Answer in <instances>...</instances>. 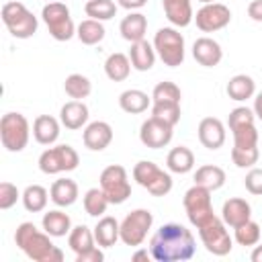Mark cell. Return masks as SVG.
Masks as SVG:
<instances>
[{
	"label": "cell",
	"instance_id": "ee69618b",
	"mask_svg": "<svg viewBox=\"0 0 262 262\" xmlns=\"http://www.w3.org/2000/svg\"><path fill=\"white\" fill-rule=\"evenodd\" d=\"M20 196H23V192H18V188L12 182H0V209L2 211L14 207Z\"/></svg>",
	"mask_w": 262,
	"mask_h": 262
},
{
	"label": "cell",
	"instance_id": "ba28073f",
	"mask_svg": "<svg viewBox=\"0 0 262 262\" xmlns=\"http://www.w3.org/2000/svg\"><path fill=\"white\" fill-rule=\"evenodd\" d=\"M78 164H80V156L68 143L53 145V147L45 149L39 156V170L47 176L61 174V172H72V170L78 168Z\"/></svg>",
	"mask_w": 262,
	"mask_h": 262
},
{
	"label": "cell",
	"instance_id": "9a60e30c",
	"mask_svg": "<svg viewBox=\"0 0 262 262\" xmlns=\"http://www.w3.org/2000/svg\"><path fill=\"white\" fill-rule=\"evenodd\" d=\"M82 141L90 151H102L113 141V127L106 121H92L84 127Z\"/></svg>",
	"mask_w": 262,
	"mask_h": 262
},
{
	"label": "cell",
	"instance_id": "5b68a950",
	"mask_svg": "<svg viewBox=\"0 0 262 262\" xmlns=\"http://www.w3.org/2000/svg\"><path fill=\"white\" fill-rule=\"evenodd\" d=\"M31 131L33 129H31L27 117L20 115V113H6L0 119L2 145L12 154H18V151H23L27 147V143L31 139Z\"/></svg>",
	"mask_w": 262,
	"mask_h": 262
},
{
	"label": "cell",
	"instance_id": "d4e9b609",
	"mask_svg": "<svg viewBox=\"0 0 262 262\" xmlns=\"http://www.w3.org/2000/svg\"><path fill=\"white\" fill-rule=\"evenodd\" d=\"M156 57H158V53H156V49H154V43H149V41H145V39H141V41H137V43H131L129 59H131L133 70H137V72H147V70H151L154 63H156Z\"/></svg>",
	"mask_w": 262,
	"mask_h": 262
},
{
	"label": "cell",
	"instance_id": "d590c367",
	"mask_svg": "<svg viewBox=\"0 0 262 262\" xmlns=\"http://www.w3.org/2000/svg\"><path fill=\"white\" fill-rule=\"evenodd\" d=\"M82 203H84V211L90 217H102L106 213L108 205H111L108 199H106V194L102 192V188H88L84 192Z\"/></svg>",
	"mask_w": 262,
	"mask_h": 262
},
{
	"label": "cell",
	"instance_id": "1f68e13d",
	"mask_svg": "<svg viewBox=\"0 0 262 262\" xmlns=\"http://www.w3.org/2000/svg\"><path fill=\"white\" fill-rule=\"evenodd\" d=\"M94 244H96L94 231H92L88 225H84V223L72 227V231L68 233V246H70V250H72L76 256H78V254H84V252H88V250H92Z\"/></svg>",
	"mask_w": 262,
	"mask_h": 262
},
{
	"label": "cell",
	"instance_id": "4316f807",
	"mask_svg": "<svg viewBox=\"0 0 262 262\" xmlns=\"http://www.w3.org/2000/svg\"><path fill=\"white\" fill-rule=\"evenodd\" d=\"M225 92L231 100L244 102V100H248L256 94V82L248 74H235L233 78H229V82L225 86Z\"/></svg>",
	"mask_w": 262,
	"mask_h": 262
},
{
	"label": "cell",
	"instance_id": "8992f818",
	"mask_svg": "<svg viewBox=\"0 0 262 262\" xmlns=\"http://www.w3.org/2000/svg\"><path fill=\"white\" fill-rule=\"evenodd\" d=\"M133 180L154 196H166L172 190L170 172L162 170L158 164L149 160H141L133 166Z\"/></svg>",
	"mask_w": 262,
	"mask_h": 262
},
{
	"label": "cell",
	"instance_id": "ab89813d",
	"mask_svg": "<svg viewBox=\"0 0 262 262\" xmlns=\"http://www.w3.org/2000/svg\"><path fill=\"white\" fill-rule=\"evenodd\" d=\"M151 117L174 127L180 121V102H151Z\"/></svg>",
	"mask_w": 262,
	"mask_h": 262
},
{
	"label": "cell",
	"instance_id": "9c48e42d",
	"mask_svg": "<svg viewBox=\"0 0 262 262\" xmlns=\"http://www.w3.org/2000/svg\"><path fill=\"white\" fill-rule=\"evenodd\" d=\"M182 205H184V211H186V217L188 221L199 229L201 225H205L209 219L215 217V211H213V201H211V190L199 186V184H192L186 192H184V199H182Z\"/></svg>",
	"mask_w": 262,
	"mask_h": 262
},
{
	"label": "cell",
	"instance_id": "836d02e7",
	"mask_svg": "<svg viewBox=\"0 0 262 262\" xmlns=\"http://www.w3.org/2000/svg\"><path fill=\"white\" fill-rule=\"evenodd\" d=\"M106 35V29L100 20L94 18H86L76 27V37L80 39V43L84 45H98Z\"/></svg>",
	"mask_w": 262,
	"mask_h": 262
},
{
	"label": "cell",
	"instance_id": "f6af8a7d",
	"mask_svg": "<svg viewBox=\"0 0 262 262\" xmlns=\"http://www.w3.org/2000/svg\"><path fill=\"white\" fill-rule=\"evenodd\" d=\"M244 186L250 194L254 196H262V168H250L246 178H244Z\"/></svg>",
	"mask_w": 262,
	"mask_h": 262
},
{
	"label": "cell",
	"instance_id": "7c38bea8",
	"mask_svg": "<svg viewBox=\"0 0 262 262\" xmlns=\"http://www.w3.org/2000/svg\"><path fill=\"white\" fill-rule=\"evenodd\" d=\"M154 225V215L149 209H135L121 221V242L125 246H141Z\"/></svg>",
	"mask_w": 262,
	"mask_h": 262
},
{
	"label": "cell",
	"instance_id": "277c9868",
	"mask_svg": "<svg viewBox=\"0 0 262 262\" xmlns=\"http://www.w3.org/2000/svg\"><path fill=\"white\" fill-rule=\"evenodd\" d=\"M154 49L168 68H178L184 61V37L176 27H162L154 35Z\"/></svg>",
	"mask_w": 262,
	"mask_h": 262
},
{
	"label": "cell",
	"instance_id": "30bf717a",
	"mask_svg": "<svg viewBox=\"0 0 262 262\" xmlns=\"http://www.w3.org/2000/svg\"><path fill=\"white\" fill-rule=\"evenodd\" d=\"M199 237H201L205 250L213 256H227L233 248V237L229 235L225 221L217 215L199 227Z\"/></svg>",
	"mask_w": 262,
	"mask_h": 262
},
{
	"label": "cell",
	"instance_id": "4dcf8cb0",
	"mask_svg": "<svg viewBox=\"0 0 262 262\" xmlns=\"http://www.w3.org/2000/svg\"><path fill=\"white\" fill-rule=\"evenodd\" d=\"M131 68H133V66H131L129 55H125V53H121V51L111 53V55L106 57V61H104V74H106V78L113 80V82H123V80H127L129 74H131Z\"/></svg>",
	"mask_w": 262,
	"mask_h": 262
},
{
	"label": "cell",
	"instance_id": "f907efd6",
	"mask_svg": "<svg viewBox=\"0 0 262 262\" xmlns=\"http://www.w3.org/2000/svg\"><path fill=\"white\" fill-rule=\"evenodd\" d=\"M135 262H139V260H149L151 258V252H147V250H137V252H133V256H131Z\"/></svg>",
	"mask_w": 262,
	"mask_h": 262
},
{
	"label": "cell",
	"instance_id": "60d3db41",
	"mask_svg": "<svg viewBox=\"0 0 262 262\" xmlns=\"http://www.w3.org/2000/svg\"><path fill=\"white\" fill-rule=\"evenodd\" d=\"M258 158H260V149L258 145L254 147H237L233 145L231 147V160L237 168H252L258 164Z\"/></svg>",
	"mask_w": 262,
	"mask_h": 262
},
{
	"label": "cell",
	"instance_id": "2e32d148",
	"mask_svg": "<svg viewBox=\"0 0 262 262\" xmlns=\"http://www.w3.org/2000/svg\"><path fill=\"white\" fill-rule=\"evenodd\" d=\"M196 133H199V141H201L203 147H207V149H219V147H223L225 137H227L225 125H223L217 117H205V119L199 123Z\"/></svg>",
	"mask_w": 262,
	"mask_h": 262
},
{
	"label": "cell",
	"instance_id": "3957f363",
	"mask_svg": "<svg viewBox=\"0 0 262 262\" xmlns=\"http://www.w3.org/2000/svg\"><path fill=\"white\" fill-rule=\"evenodd\" d=\"M2 23L14 39H29L37 33L39 20L23 2H6L0 10Z\"/></svg>",
	"mask_w": 262,
	"mask_h": 262
},
{
	"label": "cell",
	"instance_id": "f5cc1de1",
	"mask_svg": "<svg viewBox=\"0 0 262 262\" xmlns=\"http://www.w3.org/2000/svg\"><path fill=\"white\" fill-rule=\"evenodd\" d=\"M199 2H203V4H209V2H215V0H199Z\"/></svg>",
	"mask_w": 262,
	"mask_h": 262
},
{
	"label": "cell",
	"instance_id": "d6a6232c",
	"mask_svg": "<svg viewBox=\"0 0 262 262\" xmlns=\"http://www.w3.org/2000/svg\"><path fill=\"white\" fill-rule=\"evenodd\" d=\"M49 199H51V196H49L47 188L41 186V184H29V186L23 190V196H20L23 207H25L29 213H41V211H45Z\"/></svg>",
	"mask_w": 262,
	"mask_h": 262
},
{
	"label": "cell",
	"instance_id": "74e56055",
	"mask_svg": "<svg viewBox=\"0 0 262 262\" xmlns=\"http://www.w3.org/2000/svg\"><path fill=\"white\" fill-rule=\"evenodd\" d=\"M260 235H262V227L252 219H248L246 223H242V225H237L233 229V239L244 248L256 246L260 242Z\"/></svg>",
	"mask_w": 262,
	"mask_h": 262
},
{
	"label": "cell",
	"instance_id": "d6986e66",
	"mask_svg": "<svg viewBox=\"0 0 262 262\" xmlns=\"http://www.w3.org/2000/svg\"><path fill=\"white\" fill-rule=\"evenodd\" d=\"M88 106L84 104V100H70L59 108V121L66 129L70 131H78L82 127L88 125Z\"/></svg>",
	"mask_w": 262,
	"mask_h": 262
},
{
	"label": "cell",
	"instance_id": "ac0fdd59",
	"mask_svg": "<svg viewBox=\"0 0 262 262\" xmlns=\"http://www.w3.org/2000/svg\"><path fill=\"white\" fill-rule=\"evenodd\" d=\"M221 219L225 221L227 227L235 229L237 225L246 223L248 219H252V207L246 199H239V196H231L223 203L221 207Z\"/></svg>",
	"mask_w": 262,
	"mask_h": 262
},
{
	"label": "cell",
	"instance_id": "484cf974",
	"mask_svg": "<svg viewBox=\"0 0 262 262\" xmlns=\"http://www.w3.org/2000/svg\"><path fill=\"white\" fill-rule=\"evenodd\" d=\"M41 225L43 229L51 235V237H63L72 231V219L66 211L61 209H53V211H47L43 213V219H41Z\"/></svg>",
	"mask_w": 262,
	"mask_h": 262
},
{
	"label": "cell",
	"instance_id": "e575fe53",
	"mask_svg": "<svg viewBox=\"0 0 262 262\" xmlns=\"http://www.w3.org/2000/svg\"><path fill=\"white\" fill-rule=\"evenodd\" d=\"M63 90L72 100H84L92 92V82L84 74H70L63 80Z\"/></svg>",
	"mask_w": 262,
	"mask_h": 262
},
{
	"label": "cell",
	"instance_id": "4fadbf2b",
	"mask_svg": "<svg viewBox=\"0 0 262 262\" xmlns=\"http://www.w3.org/2000/svg\"><path fill=\"white\" fill-rule=\"evenodd\" d=\"M196 29L203 33H215L225 29L231 23V10L221 2H209L203 4L194 14Z\"/></svg>",
	"mask_w": 262,
	"mask_h": 262
},
{
	"label": "cell",
	"instance_id": "52a82bcc",
	"mask_svg": "<svg viewBox=\"0 0 262 262\" xmlns=\"http://www.w3.org/2000/svg\"><path fill=\"white\" fill-rule=\"evenodd\" d=\"M41 18L55 41H70L76 35V25L72 20L70 8L59 0L47 2L41 10Z\"/></svg>",
	"mask_w": 262,
	"mask_h": 262
},
{
	"label": "cell",
	"instance_id": "7dc6e473",
	"mask_svg": "<svg viewBox=\"0 0 262 262\" xmlns=\"http://www.w3.org/2000/svg\"><path fill=\"white\" fill-rule=\"evenodd\" d=\"M248 16L256 23H262V0H252L248 4Z\"/></svg>",
	"mask_w": 262,
	"mask_h": 262
},
{
	"label": "cell",
	"instance_id": "603a6c76",
	"mask_svg": "<svg viewBox=\"0 0 262 262\" xmlns=\"http://www.w3.org/2000/svg\"><path fill=\"white\" fill-rule=\"evenodd\" d=\"M59 123L51 115H39L33 121V137L41 145H53L59 137Z\"/></svg>",
	"mask_w": 262,
	"mask_h": 262
},
{
	"label": "cell",
	"instance_id": "f1b7e54d",
	"mask_svg": "<svg viewBox=\"0 0 262 262\" xmlns=\"http://www.w3.org/2000/svg\"><path fill=\"white\" fill-rule=\"evenodd\" d=\"M192 180H194V184H199V186H203V188H207V190L213 192V190H219L225 184L227 176H225V170L223 168H219L215 164H205V166L196 168Z\"/></svg>",
	"mask_w": 262,
	"mask_h": 262
},
{
	"label": "cell",
	"instance_id": "816d5d0a",
	"mask_svg": "<svg viewBox=\"0 0 262 262\" xmlns=\"http://www.w3.org/2000/svg\"><path fill=\"white\" fill-rule=\"evenodd\" d=\"M250 258H252V262H262V244H256V246H254Z\"/></svg>",
	"mask_w": 262,
	"mask_h": 262
},
{
	"label": "cell",
	"instance_id": "44dd1931",
	"mask_svg": "<svg viewBox=\"0 0 262 262\" xmlns=\"http://www.w3.org/2000/svg\"><path fill=\"white\" fill-rule=\"evenodd\" d=\"M92 231H94L96 246L100 248H113L121 239V223L111 215H102Z\"/></svg>",
	"mask_w": 262,
	"mask_h": 262
},
{
	"label": "cell",
	"instance_id": "b9f144b4",
	"mask_svg": "<svg viewBox=\"0 0 262 262\" xmlns=\"http://www.w3.org/2000/svg\"><path fill=\"white\" fill-rule=\"evenodd\" d=\"M233 135V145L237 147H254L258 145V129L256 125H244L231 131Z\"/></svg>",
	"mask_w": 262,
	"mask_h": 262
},
{
	"label": "cell",
	"instance_id": "5bb4252c",
	"mask_svg": "<svg viewBox=\"0 0 262 262\" xmlns=\"http://www.w3.org/2000/svg\"><path fill=\"white\" fill-rule=\"evenodd\" d=\"M172 137H174V127L156 117H149L139 127V141L149 149L166 147L172 141Z\"/></svg>",
	"mask_w": 262,
	"mask_h": 262
},
{
	"label": "cell",
	"instance_id": "cb8c5ba5",
	"mask_svg": "<svg viewBox=\"0 0 262 262\" xmlns=\"http://www.w3.org/2000/svg\"><path fill=\"white\" fill-rule=\"evenodd\" d=\"M78 194H80L78 184H76V180H72V178H57V180L51 184V188H49V196H51L53 205H57V207H61V209L72 207V205L78 201Z\"/></svg>",
	"mask_w": 262,
	"mask_h": 262
},
{
	"label": "cell",
	"instance_id": "c3c4849f",
	"mask_svg": "<svg viewBox=\"0 0 262 262\" xmlns=\"http://www.w3.org/2000/svg\"><path fill=\"white\" fill-rule=\"evenodd\" d=\"M117 4H119L121 8H125V10L133 12V10H139V8H143V6L147 4V0H117Z\"/></svg>",
	"mask_w": 262,
	"mask_h": 262
},
{
	"label": "cell",
	"instance_id": "7402d4cb",
	"mask_svg": "<svg viewBox=\"0 0 262 262\" xmlns=\"http://www.w3.org/2000/svg\"><path fill=\"white\" fill-rule=\"evenodd\" d=\"M145 31H147V16L141 14V12H137V10L129 12L121 20V25H119L121 37L125 41H129V43H137V41L145 39Z\"/></svg>",
	"mask_w": 262,
	"mask_h": 262
},
{
	"label": "cell",
	"instance_id": "8d00e7d4",
	"mask_svg": "<svg viewBox=\"0 0 262 262\" xmlns=\"http://www.w3.org/2000/svg\"><path fill=\"white\" fill-rule=\"evenodd\" d=\"M117 8H119V4L115 0H88L84 4L86 16H90L94 20H100V23L111 20L117 14Z\"/></svg>",
	"mask_w": 262,
	"mask_h": 262
},
{
	"label": "cell",
	"instance_id": "f35d334b",
	"mask_svg": "<svg viewBox=\"0 0 262 262\" xmlns=\"http://www.w3.org/2000/svg\"><path fill=\"white\" fill-rule=\"evenodd\" d=\"M180 98H182L180 88L170 80L158 82L151 90V102H180Z\"/></svg>",
	"mask_w": 262,
	"mask_h": 262
},
{
	"label": "cell",
	"instance_id": "bcb514c9",
	"mask_svg": "<svg viewBox=\"0 0 262 262\" xmlns=\"http://www.w3.org/2000/svg\"><path fill=\"white\" fill-rule=\"evenodd\" d=\"M102 260H104V252L100 250V246H98V248L94 246L92 250H88V252L76 256V262H102Z\"/></svg>",
	"mask_w": 262,
	"mask_h": 262
},
{
	"label": "cell",
	"instance_id": "681fc988",
	"mask_svg": "<svg viewBox=\"0 0 262 262\" xmlns=\"http://www.w3.org/2000/svg\"><path fill=\"white\" fill-rule=\"evenodd\" d=\"M252 108H254L256 119H258V121H262V90L254 94V106H252Z\"/></svg>",
	"mask_w": 262,
	"mask_h": 262
},
{
	"label": "cell",
	"instance_id": "7bdbcfd3",
	"mask_svg": "<svg viewBox=\"0 0 262 262\" xmlns=\"http://www.w3.org/2000/svg\"><path fill=\"white\" fill-rule=\"evenodd\" d=\"M254 121H256L254 108H248V106H235V108L229 113L227 125H229V131H233V129L244 127V125H254Z\"/></svg>",
	"mask_w": 262,
	"mask_h": 262
},
{
	"label": "cell",
	"instance_id": "db71d44e",
	"mask_svg": "<svg viewBox=\"0 0 262 262\" xmlns=\"http://www.w3.org/2000/svg\"><path fill=\"white\" fill-rule=\"evenodd\" d=\"M45 2H55V0H45Z\"/></svg>",
	"mask_w": 262,
	"mask_h": 262
},
{
	"label": "cell",
	"instance_id": "7a4b0ae2",
	"mask_svg": "<svg viewBox=\"0 0 262 262\" xmlns=\"http://www.w3.org/2000/svg\"><path fill=\"white\" fill-rule=\"evenodd\" d=\"M14 244L27 258L35 262H61L63 260V252L51 242V235L45 229L39 231L37 225L31 221H25L16 227Z\"/></svg>",
	"mask_w": 262,
	"mask_h": 262
},
{
	"label": "cell",
	"instance_id": "8fae6325",
	"mask_svg": "<svg viewBox=\"0 0 262 262\" xmlns=\"http://www.w3.org/2000/svg\"><path fill=\"white\" fill-rule=\"evenodd\" d=\"M100 188L111 205H123L131 196V182L121 164H111L100 172Z\"/></svg>",
	"mask_w": 262,
	"mask_h": 262
},
{
	"label": "cell",
	"instance_id": "6da1fadb",
	"mask_svg": "<svg viewBox=\"0 0 262 262\" xmlns=\"http://www.w3.org/2000/svg\"><path fill=\"white\" fill-rule=\"evenodd\" d=\"M194 250L192 231L180 223H164L149 239V252L156 262H184L194 256Z\"/></svg>",
	"mask_w": 262,
	"mask_h": 262
},
{
	"label": "cell",
	"instance_id": "ffe728a7",
	"mask_svg": "<svg viewBox=\"0 0 262 262\" xmlns=\"http://www.w3.org/2000/svg\"><path fill=\"white\" fill-rule=\"evenodd\" d=\"M162 6H164L166 18L176 29H184L194 20V12H192V2L190 0H162Z\"/></svg>",
	"mask_w": 262,
	"mask_h": 262
},
{
	"label": "cell",
	"instance_id": "e0dca14e",
	"mask_svg": "<svg viewBox=\"0 0 262 262\" xmlns=\"http://www.w3.org/2000/svg\"><path fill=\"white\" fill-rule=\"evenodd\" d=\"M192 57L196 59V63H201L205 68H215L223 59V49H221V45L215 39L199 37L192 43Z\"/></svg>",
	"mask_w": 262,
	"mask_h": 262
},
{
	"label": "cell",
	"instance_id": "83f0119b",
	"mask_svg": "<svg viewBox=\"0 0 262 262\" xmlns=\"http://www.w3.org/2000/svg\"><path fill=\"white\" fill-rule=\"evenodd\" d=\"M119 106L129 115H139V113H145L147 108H151V96H147V92H143V90L129 88L119 94Z\"/></svg>",
	"mask_w": 262,
	"mask_h": 262
},
{
	"label": "cell",
	"instance_id": "f546056e",
	"mask_svg": "<svg viewBox=\"0 0 262 262\" xmlns=\"http://www.w3.org/2000/svg\"><path fill=\"white\" fill-rule=\"evenodd\" d=\"M166 166H168V170L174 172V174H188V172L194 168V154H192L190 147H186V145L172 147V149L168 151Z\"/></svg>",
	"mask_w": 262,
	"mask_h": 262
}]
</instances>
